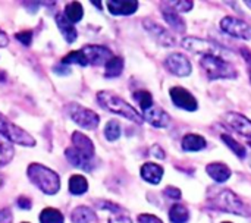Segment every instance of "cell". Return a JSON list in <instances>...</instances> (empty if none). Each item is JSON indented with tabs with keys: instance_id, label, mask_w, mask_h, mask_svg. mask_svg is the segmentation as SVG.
Returning <instances> with one entry per match:
<instances>
[{
	"instance_id": "obj_30",
	"label": "cell",
	"mask_w": 251,
	"mask_h": 223,
	"mask_svg": "<svg viewBox=\"0 0 251 223\" xmlns=\"http://www.w3.org/2000/svg\"><path fill=\"white\" fill-rule=\"evenodd\" d=\"M221 138H222V141L228 146V149L235 154V156H238L240 159H246V156H247V150L244 149V146L243 144H240L237 140H234L231 135H228V134H222L221 135Z\"/></svg>"
},
{
	"instance_id": "obj_3",
	"label": "cell",
	"mask_w": 251,
	"mask_h": 223,
	"mask_svg": "<svg viewBox=\"0 0 251 223\" xmlns=\"http://www.w3.org/2000/svg\"><path fill=\"white\" fill-rule=\"evenodd\" d=\"M28 179L46 196H56L60 190V176L41 163H31L26 169Z\"/></svg>"
},
{
	"instance_id": "obj_10",
	"label": "cell",
	"mask_w": 251,
	"mask_h": 223,
	"mask_svg": "<svg viewBox=\"0 0 251 223\" xmlns=\"http://www.w3.org/2000/svg\"><path fill=\"white\" fill-rule=\"evenodd\" d=\"M169 96H171V100L172 103L182 109V110H187V112H196L199 109V103H197V99L184 87H172L169 90Z\"/></svg>"
},
{
	"instance_id": "obj_26",
	"label": "cell",
	"mask_w": 251,
	"mask_h": 223,
	"mask_svg": "<svg viewBox=\"0 0 251 223\" xmlns=\"http://www.w3.org/2000/svg\"><path fill=\"white\" fill-rule=\"evenodd\" d=\"M63 15L66 16V19H68L69 22L76 24V22H79V21L82 19V16H84V7H82V4L78 3V1H71V3H68V4L65 6Z\"/></svg>"
},
{
	"instance_id": "obj_15",
	"label": "cell",
	"mask_w": 251,
	"mask_h": 223,
	"mask_svg": "<svg viewBox=\"0 0 251 223\" xmlns=\"http://www.w3.org/2000/svg\"><path fill=\"white\" fill-rule=\"evenodd\" d=\"M143 119L154 128H166L171 124V116L159 106H153L151 109L146 110L143 113Z\"/></svg>"
},
{
	"instance_id": "obj_28",
	"label": "cell",
	"mask_w": 251,
	"mask_h": 223,
	"mask_svg": "<svg viewBox=\"0 0 251 223\" xmlns=\"http://www.w3.org/2000/svg\"><path fill=\"white\" fill-rule=\"evenodd\" d=\"M40 223H65V218L60 210L53 207H46L40 213Z\"/></svg>"
},
{
	"instance_id": "obj_22",
	"label": "cell",
	"mask_w": 251,
	"mask_h": 223,
	"mask_svg": "<svg viewBox=\"0 0 251 223\" xmlns=\"http://www.w3.org/2000/svg\"><path fill=\"white\" fill-rule=\"evenodd\" d=\"M181 146H182L184 151H194L196 153V151L204 150L207 146V141L204 140V137H201L199 134H187V135H184Z\"/></svg>"
},
{
	"instance_id": "obj_43",
	"label": "cell",
	"mask_w": 251,
	"mask_h": 223,
	"mask_svg": "<svg viewBox=\"0 0 251 223\" xmlns=\"http://www.w3.org/2000/svg\"><path fill=\"white\" fill-rule=\"evenodd\" d=\"M0 223H12V213L9 209H0Z\"/></svg>"
},
{
	"instance_id": "obj_41",
	"label": "cell",
	"mask_w": 251,
	"mask_h": 223,
	"mask_svg": "<svg viewBox=\"0 0 251 223\" xmlns=\"http://www.w3.org/2000/svg\"><path fill=\"white\" fill-rule=\"evenodd\" d=\"M240 53H241L243 59H244L246 63H247V69H249V75H250L251 81V50L250 49H247V47H243V49L240 50Z\"/></svg>"
},
{
	"instance_id": "obj_29",
	"label": "cell",
	"mask_w": 251,
	"mask_h": 223,
	"mask_svg": "<svg viewBox=\"0 0 251 223\" xmlns=\"http://www.w3.org/2000/svg\"><path fill=\"white\" fill-rule=\"evenodd\" d=\"M132 99L140 104L143 113L154 106V104H153V96H151L147 90H137V91H134V93H132Z\"/></svg>"
},
{
	"instance_id": "obj_9",
	"label": "cell",
	"mask_w": 251,
	"mask_h": 223,
	"mask_svg": "<svg viewBox=\"0 0 251 223\" xmlns=\"http://www.w3.org/2000/svg\"><path fill=\"white\" fill-rule=\"evenodd\" d=\"M81 51L84 53L88 65H93V66H101V65H106L112 57H113V53L110 49H107L106 46H99V44H88V46H84L81 49Z\"/></svg>"
},
{
	"instance_id": "obj_44",
	"label": "cell",
	"mask_w": 251,
	"mask_h": 223,
	"mask_svg": "<svg viewBox=\"0 0 251 223\" xmlns=\"http://www.w3.org/2000/svg\"><path fill=\"white\" fill-rule=\"evenodd\" d=\"M151 154H153V157L165 159V151L162 150V147H160V146H153V147H151Z\"/></svg>"
},
{
	"instance_id": "obj_12",
	"label": "cell",
	"mask_w": 251,
	"mask_h": 223,
	"mask_svg": "<svg viewBox=\"0 0 251 223\" xmlns=\"http://www.w3.org/2000/svg\"><path fill=\"white\" fill-rule=\"evenodd\" d=\"M165 66L171 74L181 76V78L188 76L193 72V65L190 62V59L184 54H179V53H171L165 59Z\"/></svg>"
},
{
	"instance_id": "obj_18",
	"label": "cell",
	"mask_w": 251,
	"mask_h": 223,
	"mask_svg": "<svg viewBox=\"0 0 251 223\" xmlns=\"http://www.w3.org/2000/svg\"><path fill=\"white\" fill-rule=\"evenodd\" d=\"M71 141H72L74 149H76L79 153H82L88 157H94L96 149H94V143L90 140V137H87L81 131H75V132H72Z\"/></svg>"
},
{
	"instance_id": "obj_49",
	"label": "cell",
	"mask_w": 251,
	"mask_h": 223,
	"mask_svg": "<svg viewBox=\"0 0 251 223\" xmlns=\"http://www.w3.org/2000/svg\"><path fill=\"white\" fill-rule=\"evenodd\" d=\"M222 223H232V222H222Z\"/></svg>"
},
{
	"instance_id": "obj_11",
	"label": "cell",
	"mask_w": 251,
	"mask_h": 223,
	"mask_svg": "<svg viewBox=\"0 0 251 223\" xmlns=\"http://www.w3.org/2000/svg\"><path fill=\"white\" fill-rule=\"evenodd\" d=\"M143 26L146 28V31L151 35V38L165 47H172L175 46V37L171 31H168L166 28H163L162 25H159L157 22L151 21V19H144L143 21Z\"/></svg>"
},
{
	"instance_id": "obj_40",
	"label": "cell",
	"mask_w": 251,
	"mask_h": 223,
	"mask_svg": "<svg viewBox=\"0 0 251 223\" xmlns=\"http://www.w3.org/2000/svg\"><path fill=\"white\" fill-rule=\"evenodd\" d=\"M16 204H18L19 209H24V210H29V209L32 207L31 198H28V197H25V196H21V197L16 200Z\"/></svg>"
},
{
	"instance_id": "obj_25",
	"label": "cell",
	"mask_w": 251,
	"mask_h": 223,
	"mask_svg": "<svg viewBox=\"0 0 251 223\" xmlns=\"http://www.w3.org/2000/svg\"><path fill=\"white\" fill-rule=\"evenodd\" d=\"M124 72V59L121 56H113L104 65V78H118Z\"/></svg>"
},
{
	"instance_id": "obj_37",
	"label": "cell",
	"mask_w": 251,
	"mask_h": 223,
	"mask_svg": "<svg viewBox=\"0 0 251 223\" xmlns=\"http://www.w3.org/2000/svg\"><path fill=\"white\" fill-rule=\"evenodd\" d=\"M138 223H163L157 216L150 213H141L138 215Z\"/></svg>"
},
{
	"instance_id": "obj_5",
	"label": "cell",
	"mask_w": 251,
	"mask_h": 223,
	"mask_svg": "<svg viewBox=\"0 0 251 223\" xmlns=\"http://www.w3.org/2000/svg\"><path fill=\"white\" fill-rule=\"evenodd\" d=\"M0 135H3L12 144H18L22 147H35L37 141L31 134H28L21 126L15 125L0 112Z\"/></svg>"
},
{
	"instance_id": "obj_50",
	"label": "cell",
	"mask_w": 251,
	"mask_h": 223,
	"mask_svg": "<svg viewBox=\"0 0 251 223\" xmlns=\"http://www.w3.org/2000/svg\"><path fill=\"white\" fill-rule=\"evenodd\" d=\"M22 223H28V222H22Z\"/></svg>"
},
{
	"instance_id": "obj_20",
	"label": "cell",
	"mask_w": 251,
	"mask_h": 223,
	"mask_svg": "<svg viewBox=\"0 0 251 223\" xmlns=\"http://www.w3.org/2000/svg\"><path fill=\"white\" fill-rule=\"evenodd\" d=\"M54 19H56V25H57V28H59V31H60V34H62V37L65 38V41L69 43V44L75 43V40L78 38V31H76V28L74 26V24L69 22L63 13H57Z\"/></svg>"
},
{
	"instance_id": "obj_39",
	"label": "cell",
	"mask_w": 251,
	"mask_h": 223,
	"mask_svg": "<svg viewBox=\"0 0 251 223\" xmlns=\"http://www.w3.org/2000/svg\"><path fill=\"white\" fill-rule=\"evenodd\" d=\"M107 223H132V221L126 213H119V215H113Z\"/></svg>"
},
{
	"instance_id": "obj_48",
	"label": "cell",
	"mask_w": 251,
	"mask_h": 223,
	"mask_svg": "<svg viewBox=\"0 0 251 223\" xmlns=\"http://www.w3.org/2000/svg\"><path fill=\"white\" fill-rule=\"evenodd\" d=\"M1 185H3V176L0 175V187H1Z\"/></svg>"
},
{
	"instance_id": "obj_31",
	"label": "cell",
	"mask_w": 251,
	"mask_h": 223,
	"mask_svg": "<svg viewBox=\"0 0 251 223\" xmlns=\"http://www.w3.org/2000/svg\"><path fill=\"white\" fill-rule=\"evenodd\" d=\"M62 63L66 66L71 65H79V66H88V62L84 56V53L81 50H74L71 53H68L66 56L62 57Z\"/></svg>"
},
{
	"instance_id": "obj_34",
	"label": "cell",
	"mask_w": 251,
	"mask_h": 223,
	"mask_svg": "<svg viewBox=\"0 0 251 223\" xmlns=\"http://www.w3.org/2000/svg\"><path fill=\"white\" fill-rule=\"evenodd\" d=\"M97 206H99V209H101V210H109V212H112L113 215L125 213V210H124L119 204H115V203H110V201H97Z\"/></svg>"
},
{
	"instance_id": "obj_45",
	"label": "cell",
	"mask_w": 251,
	"mask_h": 223,
	"mask_svg": "<svg viewBox=\"0 0 251 223\" xmlns=\"http://www.w3.org/2000/svg\"><path fill=\"white\" fill-rule=\"evenodd\" d=\"M7 43H9V37H7V34L0 28V47H6Z\"/></svg>"
},
{
	"instance_id": "obj_1",
	"label": "cell",
	"mask_w": 251,
	"mask_h": 223,
	"mask_svg": "<svg viewBox=\"0 0 251 223\" xmlns=\"http://www.w3.org/2000/svg\"><path fill=\"white\" fill-rule=\"evenodd\" d=\"M207 204L213 210L231 213L241 218H251V207L234 191L225 188H212L207 194Z\"/></svg>"
},
{
	"instance_id": "obj_17",
	"label": "cell",
	"mask_w": 251,
	"mask_h": 223,
	"mask_svg": "<svg viewBox=\"0 0 251 223\" xmlns=\"http://www.w3.org/2000/svg\"><path fill=\"white\" fill-rule=\"evenodd\" d=\"M160 12H162L163 19L166 21V24H168L172 29H175L176 32H184V31L187 29V25H185L184 19L181 18V15H179L169 3H168V6H163V4H162Z\"/></svg>"
},
{
	"instance_id": "obj_6",
	"label": "cell",
	"mask_w": 251,
	"mask_h": 223,
	"mask_svg": "<svg viewBox=\"0 0 251 223\" xmlns=\"http://www.w3.org/2000/svg\"><path fill=\"white\" fill-rule=\"evenodd\" d=\"M66 112H68L69 118L78 126H81L82 129L93 131L100 124V116L94 110H91L88 107H84V106H81V104H78L75 101L74 103H69L66 106Z\"/></svg>"
},
{
	"instance_id": "obj_27",
	"label": "cell",
	"mask_w": 251,
	"mask_h": 223,
	"mask_svg": "<svg viewBox=\"0 0 251 223\" xmlns=\"http://www.w3.org/2000/svg\"><path fill=\"white\" fill-rule=\"evenodd\" d=\"M190 219V212L182 204H174L169 210V221L172 223H187Z\"/></svg>"
},
{
	"instance_id": "obj_33",
	"label": "cell",
	"mask_w": 251,
	"mask_h": 223,
	"mask_svg": "<svg viewBox=\"0 0 251 223\" xmlns=\"http://www.w3.org/2000/svg\"><path fill=\"white\" fill-rule=\"evenodd\" d=\"M15 156V149L12 144L7 143H0V168L7 166Z\"/></svg>"
},
{
	"instance_id": "obj_46",
	"label": "cell",
	"mask_w": 251,
	"mask_h": 223,
	"mask_svg": "<svg viewBox=\"0 0 251 223\" xmlns=\"http://www.w3.org/2000/svg\"><path fill=\"white\" fill-rule=\"evenodd\" d=\"M91 3H93L94 6H97V9H103V7H101V1H96V0H91Z\"/></svg>"
},
{
	"instance_id": "obj_42",
	"label": "cell",
	"mask_w": 251,
	"mask_h": 223,
	"mask_svg": "<svg viewBox=\"0 0 251 223\" xmlns=\"http://www.w3.org/2000/svg\"><path fill=\"white\" fill-rule=\"evenodd\" d=\"M53 72H54V74H57V75L66 76V75H69V74H71V68H69V66H66V65H63V63H60V65L53 66Z\"/></svg>"
},
{
	"instance_id": "obj_47",
	"label": "cell",
	"mask_w": 251,
	"mask_h": 223,
	"mask_svg": "<svg viewBox=\"0 0 251 223\" xmlns=\"http://www.w3.org/2000/svg\"><path fill=\"white\" fill-rule=\"evenodd\" d=\"M246 4H247V6L251 9V0H246Z\"/></svg>"
},
{
	"instance_id": "obj_19",
	"label": "cell",
	"mask_w": 251,
	"mask_h": 223,
	"mask_svg": "<svg viewBox=\"0 0 251 223\" xmlns=\"http://www.w3.org/2000/svg\"><path fill=\"white\" fill-rule=\"evenodd\" d=\"M140 175L146 182H149L151 185H157V184H160V181L163 178V168L157 163L147 162L141 166Z\"/></svg>"
},
{
	"instance_id": "obj_14",
	"label": "cell",
	"mask_w": 251,
	"mask_h": 223,
	"mask_svg": "<svg viewBox=\"0 0 251 223\" xmlns=\"http://www.w3.org/2000/svg\"><path fill=\"white\" fill-rule=\"evenodd\" d=\"M225 121L228 124L229 128H232L235 132H238L240 135L251 138V121L244 116L243 113H237V112H229L225 116Z\"/></svg>"
},
{
	"instance_id": "obj_16",
	"label": "cell",
	"mask_w": 251,
	"mask_h": 223,
	"mask_svg": "<svg viewBox=\"0 0 251 223\" xmlns=\"http://www.w3.org/2000/svg\"><path fill=\"white\" fill-rule=\"evenodd\" d=\"M138 9V1L137 0H109L107 1V10L112 15H122L128 16L135 13Z\"/></svg>"
},
{
	"instance_id": "obj_4",
	"label": "cell",
	"mask_w": 251,
	"mask_h": 223,
	"mask_svg": "<svg viewBox=\"0 0 251 223\" xmlns=\"http://www.w3.org/2000/svg\"><path fill=\"white\" fill-rule=\"evenodd\" d=\"M201 68L204 69L210 81L215 79H235L238 76L237 68L225 60L222 56H204L200 60Z\"/></svg>"
},
{
	"instance_id": "obj_35",
	"label": "cell",
	"mask_w": 251,
	"mask_h": 223,
	"mask_svg": "<svg viewBox=\"0 0 251 223\" xmlns=\"http://www.w3.org/2000/svg\"><path fill=\"white\" fill-rule=\"evenodd\" d=\"M171 6H174V9L179 13V12H190L194 7V1L191 0H181V1H169Z\"/></svg>"
},
{
	"instance_id": "obj_24",
	"label": "cell",
	"mask_w": 251,
	"mask_h": 223,
	"mask_svg": "<svg viewBox=\"0 0 251 223\" xmlns=\"http://www.w3.org/2000/svg\"><path fill=\"white\" fill-rule=\"evenodd\" d=\"M68 190L72 196H82L88 191V181L82 175H72L68 182Z\"/></svg>"
},
{
	"instance_id": "obj_7",
	"label": "cell",
	"mask_w": 251,
	"mask_h": 223,
	"mask_svg": "<svg viewBox=\"0 0 251 223\" xmlns=\"http://www.w3.org/2000/svg\"><path fill=\"white\" fill-rule=\"evenodd\" d=\"M181 46L191 53L200 54L201 57H204V56H222L225 53V50L219 44L212 43L209 40L199 38V37H185V38H182Z\"/></svg>"
},
{
	"instance_id": "obj_13",
	"label": "cell",
	"mask_w": 251,
	"mask_h": 223,
	"mask_svg": "<svg viewBox=\"0 0 251 223\" xmlns=\"http://www.w3.org/2000/svg\"><path fill=\"white\" fill-rule=\"evenodd\" d=\"M65 157L68 159V162L76 168V169H81L84 172H91L94 168H96V162H94V157H88L82 153H79L76 149L71 147V149H66L65 150Z\"/></svg>"
},
{
	"instance_id": "obj_2",
	"label": "cell",
	"mask_w": 251,
	"mask_h": 223,
	"mask_svg": "<svg viewBox=\"0 0 251 223\" xmlns=\"http://www.w3.org/2000/svg\"><path fill=\"white\" fill-rule=\"evenodd\" d=\"M97 101L104 110L115 113V115H119V116H122L131 122H135L137 125H141L144 122L143 115L138 113V110L134 106H131L128 101H125L122 97H119L118 94H115L112 91H107V90L99 91L97 93Z\"/></svg>"
},
{
	"instance_id": "obj_21",
	"label": "cell",
	"mask_w": 251,
	"mask_h": 223,
	"mask_svg": "<svg viewBox=\"0 0 251 223\" xmlns=\"http://www.w3.org/2000/svg\"><path fill=\"white\" fill-rule=\"evenodd\" d=\"M206 172L218 184H224L231 178V169L224 163H209L206 166Z\"/></svg>"
},
{
	"instance_id": "obj_38",
	"label": "cell",
	"mask_w": 251,
	"mask_h": 223,
	"mask_svg": "<svg viewBox=\"0 0 251 223\" xmlns=\"http://www.w3.org/2000/svg\"><path fill=\"white\" fill-rule=\"evenodd\" d=\"M165 194H166V197H169L172 200H181V197H182L181 190L176 188V187H168V188H165Z\"/></svg>"
},
{
	"instance_id": "obj_51",
	"label": "cell",
	"mask_w": 251,
	"mask_h": 223,
	"mask_svg": "<svg viewBox=\"0 0 251 223\" xmlns=\"http://www.w3.org/2000/svg\"><path fill=\"white\" fill-rule=\"evenodd\" d=\"M250 146H251V144H250Z\"/></svg>"
},
{
	"instance_id": "obj_8",
	"label": "cell",
	"mask_w": 251,
	"mask_h": 223,
	"mask_svg": "<svg viewBox=\"0 0 251 223\" xmlns=\"http://www.w3.org/2000/svg\"><path fill=\"white\" fill-rule=\"evenodd\" d=\"M221 28L226 34H229L234 38L241 40H251V25L246 21L235 18V16H225L221 21Z\"/></svg>"
},
{
	"instance_id": "obj_36",
	"label": "cell",
	"mask_w": 251,
	"mask_h": 223,
	"mask_svg": "<svg viewBox=\"0 0 251 223\" xmlns=\"http://www.w3.org/2000/svg\"><path fill=\"white\" fill-rule=\"evenodd\" d=\"M32 31H29V29H26V31H19V32H16L15 34V38L21 43V44H24V46H29L31 44V41H32Z\"/></svg>"
},
{
	"instance_id": "obj_32",
	"label": "cell",
	"mask_w": 251,
	"mask_h": 223,
	"mask_svg": "<svg viewBox=\"0 0 251 223\" xmlns=\"http://www.w3.org/2000/svg\"><path fill=\"white\" fill-rule=\"evenodd\" d=\"M121 132H122L121 124H119L116 119L109 121V122L106 124V126H104V137H106L107 141H112V143H113V141L119 140Z\"/></svg>"
},
{
	"instance_id": "obj_23",
	"label": "cell",
	"mask_w": 251,
	"mask_h": 223,
	"mask_svg": "<svg viewBox=\"0 0 251 223\" xmlns=\"http://www.w3.org/2000/svg\"><path fill=\"white\" fill-rule=\"evenodd\" d=\"M71 221L72 223H97V215L94 213L93 209L87 206H78L72 210L71 213Z\"/></svg>"
}]
</instances>
